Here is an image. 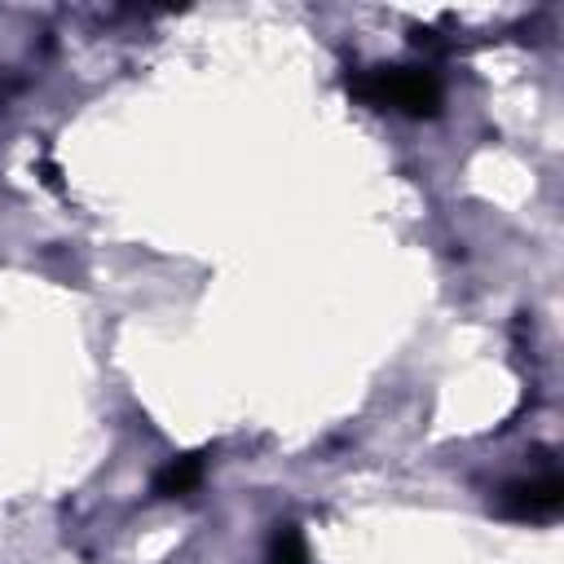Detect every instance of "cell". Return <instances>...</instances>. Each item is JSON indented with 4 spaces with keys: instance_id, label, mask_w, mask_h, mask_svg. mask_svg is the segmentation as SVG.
Instances as JSON below:
<instances>
[{
    "instance_id": "5b68a950",
    "label": "cell",
    "mask_w": 564,
    "mask_h": 564,
    "mask_svg": "<svg viewBox=\"0 0 564 564\" xmlns=\"http://www.w3.org/2000/svg\"><path fill=\"white\" fill-rule=\"evenodd\" d=\"M40 181H44L48 189H62V172H57V163H53V159H44V163H40Z\"/></svg>"
},
{
    "instance_id": "3957f363",
    "label": "cell",
    "mask_w": 564,
    "mask_h": 564,
    "mask_svg": "<svg viewBox=\"0 0 564 564\" xmlns=\"http://www.w3.org/2000/svg\"><path fill=\"white\" fill-rule=\"evenodd\" d=\"M203 471H207V454H176V458H167L163 467H159V476H154V494L159 498H181V494H189V489H198L203 485Z\"/></svg>"
},
{
    "instance_id": "277c9868",
    "label": "cell",
    "mask_w": 564,
    "mask_h": 564,
    "mask_svg": "<svg viewBox=\"0 0 564 564\" xmlns=\"http://www.w3.org/2000/svg\"><path fill=\"white\" fill-rule=\"evenodd\" d=\"M264 564H308V546L304 533L295 524H278L273 542H269V560Z\"/></svg>"
},
{
    "instance_id": "6da1fadb",
    "label": "cell",
    "mask_w": 564,
    "mask_h": 564,
    "mask_svg": "<svg viewBox=\"0 0 564 564\" xmlns=\"http://www.w3.org/2000/svg\"><path fill=\"white\" fill-rule=\"evenodd\" d=\"M348 93L366 106L397 110L410 119H432L441 110V79L423 66H370L348 75Z\"/></svg>"
},
{
    "instance_id": "7a4b0ae2",
    "label": "cell",
    "mask_w": 564,
    "mask_h": 564,
    "mask_svg": "<svg viewBox=\"0 0 564 564\" xmlns=\"http://www.w3.org/2000/svg\"><path fill=\"white\" fill-rule=\"evenodd\" d=\"M564 507V480L555 471L529 476V480H511L498 494V511L507 520H551Z\"/></svg>"
}]
</instances>
